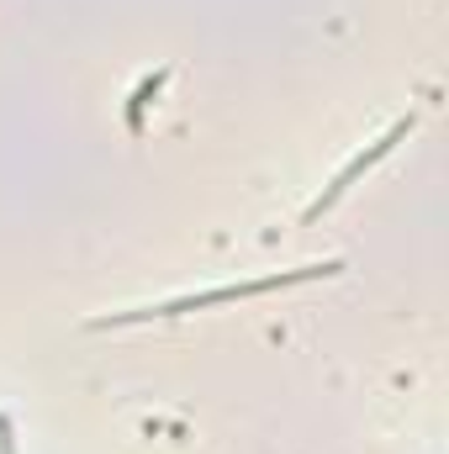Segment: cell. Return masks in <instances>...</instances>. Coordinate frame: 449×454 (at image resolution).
Segmentation results:
<instances>
[{"instance_id":"cell-1","label":"cell","mask_w":449,"mask_h":454,"mask_svg":"<svg viewBox=\"0 0 449 454\" xmlns=\"http://www.w3.org/2000/svg\"><path fill=\"white\" fill-rule=\"evenodd\" d=\"M407 132H413V116L391 121V132H386V137H375V143H370L365 153H354V159H349V164H343V169L334 175V185H328V191H323V196H318V201L307 207V223H318V217H323V212L334 207L338 196H343V191H349V185H354V180H359V175H365L370 164H381V159H386V153H391V148H397V143H402Z\"/></svg>"},{"instance_id":"cell-2","label":"cell","mask_w":449,"mask_h":454,"mask_svg":"<svg viewBox=\"0 0 449 454\" xmlns=\"http://www.w3.org/2000/svg\"><path fill=\"white\" fill-rule=\"evenodd\" d=\"M164 80H169V69H154V74H148V80H143V85L132 90V101H127V127H132V132H143V112H148V106L159 101Z\"/></svg>"}]
</instances>
